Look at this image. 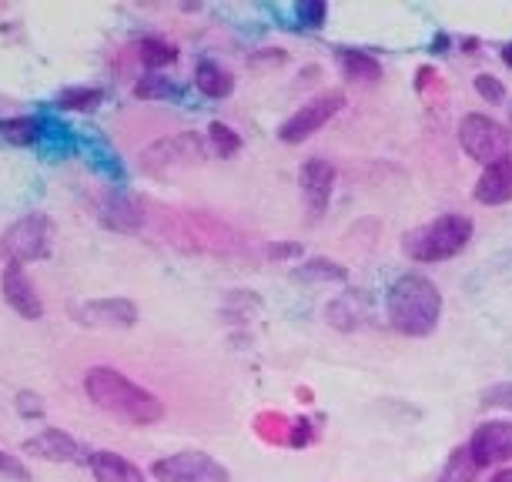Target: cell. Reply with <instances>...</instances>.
Wrapping results in <instances>:
<instances>
[{
	"mask_svg": "<svg viewBox=\"0 0 512 482\" xmlns=\"http://www.w3.org/2000/svg\"><path fill=\"white\" fill-rule=\"evenodd\" d=\"M492 482H512V469H502V472H496V476H492Z\"/></svg>",
	"mask_w": 512,
	"mask_h": 482,
	"instance_id": "obj_34",
	"label": "cell"
},
{
	"mask_svg": "<svg viewBox=\"0 0 512 482\" xmlns=\"http://www.w3.org/2000/svg\"><path fill=\"white\" fill-rule=\"evenodd\" d=\"M295 278H302V282H345L349 272L332 258H308L302 268H295Z\"/></svg>",
	"mask_w": 512,
	"mask_h": 482,
	"instance_id": "obj_21",
	"label": "cell"
},
{
	"mask_svg": "<svg viewBox=\"0 0 512 482\" xmlns=\"http://www.w3.org/2000/svg\"><path fill=\"white\" fill-rule=\"evenodd\" d=\"M482 406H489V409H509L512 412V382L489 385V389L482 392Z\"/></svg>",
	"mask_w": 512,
	"mask_h": 482,
	"instance_id": "obj_29",
	"label": "cell"
},
{
	"mask_svg": "<svg viewBox=\"0 0 512 482\" xmlns=\"http://www.w3.org/2000/svg\"><path fill=\"white\" fill-rule=\"evenodd\" d=\"M195 88L205 94V98L221 101V98H231V91H235V77H231L225 67L215 64V61H198Z\"/></svg>",
	"mask_w": 512,
	"mask_h": 482,
	"instance_id": "obj_19",
	"label": "cell"
},
{
	"mask_svg": "<svg viewBox=\"0 0 512 482\" xmlns=\"http://www.w3.org/2000/svg\"><path fill=\"white\" fill-rule=\"evenodd\" d=\"M0 476H11V479H21V482H31V472H27V466L17 456H11V452L0 449Z\"/></svg>",
	"mask_w": 512,
	"mask_h": 482,
	"instance_id": "obj_30",
	"label": "cell"
},
{
	"mask_svg": "<svg viewBox=\"0 0 512 482\" xmlns=\"http://www.w3.org/2000/svg\"><path fill=\"white\" fill-rule=\"evenodd\" d=\"M472 84H476V91L489 104H499L502 98H506V84H502L496 74H476V81H472Z\"/></svg>",
	"mask_w": 512,
	"mask_h": 482,
	"instance_id": "obj_28",
	"label": "cell"
},
{
	"mask_svg": "<svg viewBox=\"0 0 512 482\" xmlns=\"http://www.w3.org/2000/svg\"><path fill=\"white\" fill-rule=\"evenodd\" d=\"M502 64H509V67H512V41H509L506 47H502Z\"/></svg>",
	"mask_w": 512,
	"mask_h": 482,
	"instance_id": "obj_35",
	"label": "cell"
},
{
	"mask_svg": "<svg viewBox=\"0 0 512 482\" xmlns=\"http://www.w3.org/2000/svg\"><path fill=\"white\" fill-rule=\"evenodd\" d=\"M208 144L215 148L218 158H235L241 151V138L235 128H228L225 121H211L208 124Z\"/></svg>",
	"mask_w": 512,
	"mask_h": 482,
	"instance_id": "obj_24",
	"label": "cell"
},
{
	"mask_svg": "<svg viewBox=\"0 0 512 482\" xmlns=\"http://www.w3.org/2000/svg\"><path fill=\"white\" fill-rule=\"evenodd\" d=\"M302 248L298 245H272V258H298Z\"/></svg>",
	"mask_w": 512,
	"mask_h": 482,
	"instance_id": "obj_33",
	"label": "cell"
},
{
	"mask_svg": "<svg viewBox=\"0 0 512 482\" xmlns=\"http://www.w3.org/2000/svg\"><path fill=\"white\" fill-rule=\"evenodd\" d=\"M101 225L111 231H138L144 225V211L128 195H111L101 208Z\"/></svg>",
	"mask_w": 512,
	"mask_h": 482,
	"instance_id": "obj_17",
	"label": "cell"
},
{
	"mask_svg": "<svg viewBox=\"0 0 512 482\" xmlns=\"http://www.w3.org/2000/svg\"><path fill=\"white\" fill-rule=\"evenodd\" d=\"M442 318V295L425 275H402L389 288V322L409 339H425L436 332Z\"/></svg>",
	"mask_w": 512,
	"mask_h": 482,
	"instance_id": "obj_2",
	"label": "cell"
},
{
	"mask_svg": "<svg viewBox=\"0 0 512 482\" xmlns=\"http://www.w3.org/2000/svg\"><path fill=\"white\" fill-rule=\"evenodd\" d=\"M21 452L24 456H34V459H47V462H88V456H91V452H84V446L74 436H67L64 429H54V426H47L37 432V436L24 439Z\"/></svg>",
	"mask_w": 512,
	"mask_h": 482,
	"instance_id": "obj_13",
	"label": "cell"
},
{
	"mask_svg": "<svg viewBox=\"0 0 512 482\" xmlns=\"http://www.w3.org/2000/svg\"><path fill=\"white\" fill-rule=\"evenodd\" d=\"M509 118H512V108H509Z\"/></svg>",
	"mask_w": 512,
	"mask_h": 482,
	"instance_id": "obj_36",
	"label": "cell"
},
{
	"mask_svg": "<svg viewBox=\"0 0 512 482\" xmlns=\"http://www.w3.org/2000/svg\"><path fill=\"white\" fill-rule=\"evenodd\" d=\"M138 51H141V61L148 64L151 71L178 61V47H171L168 41H161V37H144V41L138 44Z\"/></svg>",
	"mask_w": 512,
	"mask_h": 482,
	"instance_id": "obj_23",
	"label": "cell"
},
{
	"mask_svg": "<svg viewBox=\"0 0 512 482\" xmlns=\"http://www.w3.org/2000/svg\"><path fill=\"white\" fill-rule=\"evenodd\" d=\"M466 449L479 469L499 466V462L512 459V422H506V419L479 422Z\"/></svg>",
	"mask_w": 512,
	"mask_h": 482,
	"instance_id": "obj_8",
	"label": "cell"
},
{
	"mask_svg": "<svg viewBox=\"0 0 512 482\" xmlns=\"http://www.w3.org/2000/svg\"><path fill=\"white\" fill-rule=\"evenodd\" d=\"M335 57H338V67H342L345 81H352V84H375L382 77V64L375 61L372 54H365V51H355V47H338Z\"/></svg>",
	"mask_w": 512,
	"mask_h": 482,
	"instance_id": "obj_18",
	"label": "cell"
},
{
	"mask_svg": "<svg viewBox=\"0 0 512 482\" xmlns=\"http://www.w3.org/2000/svg\"><path fill=\"white\" fill-rule=\"evenodd\" d=\"M101 104L98 88H67L57 94V108L64 111H94Z\"/></svg>",
	"mask_w": 512,
	"mask_h": 482,
	"instance_id": "obj_25",
	"label": "cell"
},
{
	"mask_svg": "<svg viewBox=\"0 0 512 482\" xmlns=\"http://www.w3.org/2000/svg\"><path fill=\"white\" fill-rule=\"evenodd\" d=\"M74 318L88 329H131L138 325V305L131 298H91L74 308Z\"/></svg>",
	"mask_w": 512,
	"mask_h": 482,
	"instance_id": "obj_10",
	"label": "cell"
},
{
	"mask_svg": "<svg viewBox=\"0 0 512 482\" xmlns=\"http://www.w3.org/2000/svg\"><path fill=\"white\" fill-rule=\"evenodd\" d=\"M335 165L325 158H308L302 171H298V188H302L305 208L312 218H322L328 211V201H332V188H335Z\"/></svg>",
	"mask_w": 512,
	"mask_h": 482,
	"instance_id": "obj_11",
	"label": "cell"
},
{
	"mask_svg": "<svg viewBox=\"0 0 512 482\" xmlns=\"http://www.w3.org/2000/svg\"><path fill=\"white\" fill-rule=\"evenodd\" d=\"M84 392L98 409L111 412L121 422L131 426H154L164 419V406L154 392H148L144 385L128 379L124 372L111 369V365H94L84 375Z\"/></svg>",
	"mask_w": 512,
	"mask_h": 482,
	"instance_id": "obj_1",
	"label": "cell"
},
{
	"mask_svg": "<svg viewBox=\"0 0 512 482\" xmlns=\"http://www.w3.org/2000/svg\"><path fill=\"white\" fill-rule=\"evenodd\" d=\"M472 198L479 205H489V208H499V205H509L512 201V161L506 165H492L479 175L476 188H472Z\"/></svg>",
	"mask_w": 512,
	"mask_h": 482,
	"instance_id": "obj_15",
	"label": "cell"
},
{
	"mask_svg": "<svg viewBox=\"0 0 512 482\" xmlns=\"http://www.w3.org/2000/svg\"><path fill=\"white\" fill-rule=\"evenodd\" d=\"M342 108H345V94L342 91L318 94V98L305 101L302 108L292 114V118L282 121V128H278V141H285V144H302V141H308L315 131H322L325 124L332 121Z\"/></svg>",
	"mask_w": 512,
	"mask_h": 482,
	"instance_id": "obj_7",
	"label": "cell"
},
{
	"mask_svg": "<svg viewBox=\"0 0 512 482\" xmlns=\"http://www.w3.org/2000/svg\"><path fill=\"white\" fill-rule=\"evenodd\" d=\"M479 466L472 462L469 456V449L466 446H459V449H452L449 452V459H446V466H442L439 472V479L436 482H476L479 479Z\"/></svg>",
	"mask_w": 512,
	"mask_h": 482,
	"instance_id": "obj_20",
	"label": "cell"
},
{
	"mask_svg": "<svg viewBox=\"0 0 512 482\" xmlns=\"http://www.w3.org/2000/svg\"><path fill=\"white\" fill-rule=\"evenodd\" d=\"M0 292H4V302L11 305L21 318H31V322H37V318L44 315V302H41V295H37V288H34L31 275H27L24 265H14V262L4 265V275H0Z\"/></svg>",
	"mask_w": 512,
	"mask_h": 482,
	"instance_id": "obj_12",
	"label": "cell"
},
{
	"mask_svg": "<svg viewBox=\"0 0 512 482\" xmlns=\"http://www.w3.org/2000/svg\"><path fill=\"white\" fill-rule=\"evenodd\" d=\"M459 144L479 165H506L512 161V128L489 114H466L459 121Z\"/></svg>",
	"mask_w": 512,
	"mask_h": 482,
	"instance_id": "obj_5",
	"label": "cell"
},
{
	"mask_svg": "<svg viewBox=\"0 0 512 482\" xmlns=\"http://www.w3.org/2000/svg\"><path fill=\"white\" fill-rule=\"evenodd\" d=\"M0 138L17 148H31L37 144V121L34 118H4L0 121Z\"/></svg>",
	"mask_w": 512,
	"mask_h": 482,
	"instance_id": "obj_22",
	"label": "cell"
},
{
	"mask_svg": "<svg viewBox=\"0 0 512 482\" xmlns=\"http://www.w3.org/2000/svg\"><path fill=\"white\" fill-rule=\"evenodd\" d=\"M134 91H138V98H144V101H161V98H175V88H171V81H168V77H161V74H148V77H141V81H138V88H134Z\"/></svg>",
	"mask_w": 512,
	"mask_h": 482,
	"instance_id": "obj_26",
	"label": "cell"
},
{
	"mask_svg": "<svg viewBox=\"0 0 512 482\" xmlns=\"http://www.w3.org/2000/svg\"><path fill=\"white\" fill-rule=\"evenodd\" d=\"M17 412L27 416V419H41L44 406H41V399H37L34 392H21V395H17Z\"/></svg>",
	"mask_w": 512,
	"mask_h": 482,
	"instance_id": "obj_31",
	"label": "cell"
},
{
	"mask_svg": "<svg viewBox=\"0 0 512 482\" xmlns=\"http://www.w3.org/2000/svg\"><path fill=\"white\" fill-rule=\"evenodd\" d=\"M88 466L98 482H144L141 469L111 449H94L88 456Z\"/></svg>",
	"mask_w": 512,
	"mask_h": 482,
	"instance_id": "obj_16",
	"label": "cell"
},
{
	"mask_svg": "<svg viewBox=\"0 0 512 482\" xmlns=\"http://www.w3.org/2000/svg\"><path fill=\"white\" fill-rule=\"evenodd\" d=\"M154 482H231V472L201 449H181L151 466Z\"/></svg>",
	"mask_w": 512,
	"mask_h": 482,
	"instance_id": "obj_6",
	"label": "cell"
},
{
	"mask_svg": "<svg viewBox=\"0 0 512 482\" xmlns=\"http://www.w3.org/2000/svg\"><path fill=\"white\" fill-rule=\"evenodd\" d=\"M308 436H312V429H308V422H305V419H298V422H295V432H292V436H288V442H292V446H305Z\"/></svg>",
	"mask_w": 512,
	"mask_h": 482,
	"instance_id": "obj_32",
	"label": "cell"
},
{
	"mask_svg": "<svg viewBox=\"0 0 512 482\" xmlns=\"http://www.w3.org/2000/svg\"><path fill=\"white\" fill-rule=\"evenodd\" d=\"M295 14H298V21H302V27H322L328 17V7L322 0H302V4H295Z\"/></svg>",
	"mask_w": 512,
	"mask_h": 482,
	"instance_id": "obj_27",
	"label": "cell"
},
{
	"mask_svg": "<svg viewBox=\"0 0 512 482\" xmlns=\"http://www.w3.org/2000/svg\"><path fill=\"white\" fill-rule=\"evenodd\" d=\"M369 312H372L369 295L359 292V288H352V292H345V295H338V298L328 302L325 318H328V325H332V329L352 332V329H359L365 318H369Z\"/></svg>",
	"mask_w": 512,
	"mask_h": 482,
	"instance_id": "obj_14",
	"label": "cell"
},
{
	"mask_svg": "<svg viewBox=\"0 0 512 482\" xmlns=\"http://www.w3.org/2000/svg\"><path fill=\"white\" fill-rule=\"evenodd\" d=\"M469 238H472V218L459 215V211H449V215H439L429 225L405 231L402 252L419 265L449 262V258H456L469 245Z\"/></svg>",
	"mask_w": 512,
	"mask_h": 482,
	"instance_id": "obj_3",
	"label": "cell"
},
{
	"mask_svg": "<svg viewBox=\"0 0 512 482\" xmlns=\"http://www.w3.org/2000/svg\"><path fill=\"white\" fill-rule=\"evenodd\" d=\"M54 238H57L54 221L41 215V211H31V215L17 218L14 225L0 235V255L14 265L44 262V258H51L54 252Z\"/></svg>",
	"mask_w": 512,
	"mask_h": 482,
	"instance_id": "obj_4",
	"label": "cell"
},
{
	"mask_svg": "<svg viewBox=\"0 0 512 482\" xmlns=\"http://www.w3.org/2000/svg\"><path fill=\"white\" fill-rule=\"evenodd\" d=\"M144 171H164V168H175V165H198L205 161V144L195 131L175 134V138H164L154 148L144 151Z\"/></svg>",
	"mask_w": 512,
	"mask_h": 482,
	"instance_id": "obj_9",
	"label": "cell"
}]
</instances>
